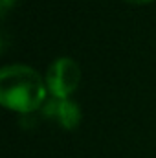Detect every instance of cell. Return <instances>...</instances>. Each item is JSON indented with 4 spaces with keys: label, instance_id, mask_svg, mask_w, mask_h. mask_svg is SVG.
<instances>
[{
    "label": "cell",
    "instance_id": "5b68a950",
    "mask_svg": "<svg viewBox=\"0 0 156 158\" xmlns=\"http://www.w3.org/2000/svg\"><path fill=\"white\" fill-rule=\"evenodd\" d=\"M127 2L136 4V6H142V4H147V2H151V0H127Z\"/></svg>",
    "mask_w": 156,
    "mask_h": 158
},
{
    "label": "cell",
    "instance_id": "6da1fadb",
    "mask_svg": "<svg viewBox=\"0 0 156 158\" xmlns=\"http://www.w3.org/2000/svg\"><path fill=\"white\" fill-rule=\"evenodd\" d=\"M46 85L28 64H7L0 70V101L15 112H33L46 99Z\"/></svg>",
    "mask_w": 156,
    "mask_h": 158
},
{
    "label": "cell",
    "instance_id": "7a4b0ae2",
    "mask_svg": "<svg viewBox=\"0 0 156 158\" xmlns=\"http://www.w3.org/2000/svg\"><path fill=\"white\" fill-rule=\"evenodd\" d=\"M81 70L79 64L70 57L55 59L46 72V86L53 98L66 99L79 85Z\"/></svg>",
    "mask_w": 156,
    "mask_h": 158
},
{
    "label": "cell",
    "instance_id": "3957f363",
    "mask_svg": "<svg viewBox=\"0 0 156 158\" xmlns=\"http://www.w3.org/2000/svg\"><path fill=\"white\" fill-rule=\"evenodd\" d=\"M55 118L59 119V123L66 129H76L81 119V110L76 101H72L70 98L66 99H59V107H57V114Z\"/></svg>",
    "mask_w": 156,
    "mask_h": 158
},
{
    "label": "cell",
    "instance_id": "277c9868",
    "mask_svg": "<svg viewBox=\"0 0 156 158\" xmlns=\"http://www.w3.org/2000/svg\"><path fill=\"white\" fill-rule=\"evenodd\" d=\"M11 6H15V0H2V11L6 13Z\"/></svg>",
    "mask_w": 156,
    "mask_h": 158
}]
</instances>
